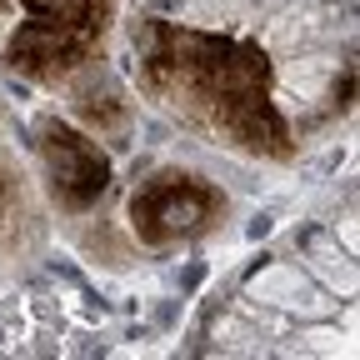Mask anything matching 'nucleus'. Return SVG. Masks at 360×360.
I'll use <instances>...</instances> for the list:
<instances>
[{"instance_id":"f257e3e1","label":"nucleus","mask_w":360,"mask_h":360,"mask_svg":"<svg viewBox=\"0 0 360 360\" xmlns=\"http://www.w3.org/2000/svg\"><path fill=\"white\" fill-rule=\"evenodd\" d=\"M135 96L170 115L205 146L260 165H290L300 155L295 125L281 105L276 60L240 30H205L170 15L130 20Z\"/></svg>"},{"instance_id":"f03ea898","label":"nucleus","mask_w":360,"mask_h":360,"mask_svg":"<svg viewBox=\"0 0 360 360\" xmlns=\"http://www.w3.org/2000/svg\"><path fill=\"white\" fill-rule=\"evenodd\" d=\"M20 20L0 45V65L35 90H65L105 56L125 0H11Z\"/></svg>"},{"instance_id":"7ed1b4c3","label":"nucleus","mask_w":360,"mask_h":360,"mask_svg":"<svg viewBox=\"0 0 360 360\" xmlns=\"http://www.w3.org/2000/svg\"><path fill=\"white\" fill-rule=\"evenodd\" d=\"M231 191L191 165H155L125 195V236L141 250H180L210 240L231 220Z\"/></svg>"},{"instance_id":"20e7f679","label":"nucleus","mask_w":360,"mask_h":360,"mask_svg":"<svg viewBox=\"0 0 360 360\" xmlns=\"http://www.w3.org/2000/svg\"><path fill=\"white\" fill-rule=\"evenodd\" d=\"M30 155H35L45 205L56 215H65V220H80L90 210H101V200L115 186V160H110L105 141H96L85 125H75L60 110L40 115L30 125Z\"/></svg>"},{"instance_id":"39448f33","label":"nucleus","mask_w":360,"mask_h":360,"mask_svg":"<svg viewBox=\"0 0 360 360\" xmlns=\"http://www.w3.org/2000/svg\"><path fill=\"white\" fill-rule=\"evenodd\" d=\"M70 120L85 125L96 141H125L130 125H135V96L125 90V80L101 60H90L70 85Z\"/></svg>"},{"instance_id":"423d86ee","label":"nucleus","mask_w":360,"mask_h":360,"mask_svg":"<svg viewBox=\"0 0 360 360\" xmlns=\"http://www.w3.org/2000/svg\"><path fill=\"white\" fill-rule=\"evenodd\" d=\"M30 220V191L15 165H0V240H11Z\"/></svg>"},{"instance_id":"0eeeda50","label":"nucleus","mask_w":360,"mask_h":360,"mask_svg":"<svg viewBox=\"0 0 360 360\" xmlns=\"http://www.w3.org/2000/svg\"><path fill=\"white\" fill-rule=\"evenodd\" d=\"M0 11H11V0H0Z\"/></svg>"}]
</instances>
